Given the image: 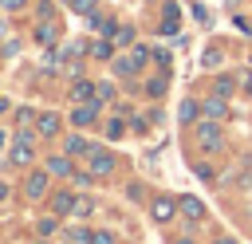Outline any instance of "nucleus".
<instances>
[{"label":"nucleus","mask_w":252,"mask_h":244,"mask_svg":"<svg viewBox=\"0 0 252 244\" xmlns=\"http://www.w3.org/2000/svg\"><path fill=\"white\" fill-rule=\"evenodd\" d=\"M12 165H32V157H35V142H32V130H20L16 134V142H12Z\"/></svg>","instance_id":"obj_2"},{"label":"nucleus","mask_w":252,"mask_h":244,"mask_svg":"<svg viewBox=\"0 0 252 244\" xmlns=\"http://www.w3.org/2000/svg\"><path fill=\"white\" fill-rule=\"evenodd\" d=\"M150 213H154V220H158V224H165V220H173V216L181 213V205H177L173 197H154Z\"/></svg>","instance_id":"obj_6"},{"label":"nucleus","mask_w":252,"mask_h":244,"mask_svg":"<svg viewBox=\"0 0 252 244\" xmlns=\"http://www.w3.org/2000/svg\"><path fill=\"white\" fill-rule=\"evenodd\" d=\"M122 134H126V126H122L118 118H106V138H110V142H118Z\"/></svg>","instance_id":"obj_22"},{"label":"nucleus","mask_w":252,"mask_h":244,"mask_svg":"<svg viewBox=\"0 0 252 244\" xmlns=\"http://www.w3.org/2000/svg\"><path fill=\"white\" fill-rule=\"evenodd\" d=\"M150 55H154L150 47H134L130 55H122V59H114V71H118V75H138V71H142V63H146Z\"/></svg>","instance_id":"obj_3"},{"label":"nucleus","mask_w":252,"mask_h":244,"mask_svg":"<svg viewBox=\"0 0 252 244\" xmlns=\"http://www.w3.org/2000/svg\"><path fill=\"white\" fill-rule=\"evenodd\" d=\"M71 4V12H79V16H91L94 8H98V0H67Z\"/></svg>","instance_id":"obj_20"},{"label":"nucleus","mask_w":252,"mask_h":244,"mask_svg":"<svg viewBox=\"0 0 252 244\" xmlns=\"http://www.w3.org/2000/svg\"><path fill=\"white\" fill-rule=\"evenodd\" d=\"M232 87H236V79H232V75H220V79H217V87H213V91H217V94H224V98H228V94H232Z\"/></svg>","instance_id":"obj_21"},{"label":"nucleus","mask_w":252,"mask_h":244,"mask_svg":"<svg viewBox=\"0 0 252 244\" xmlns=\"http://www.w3.org/2000/svg\"><path fill=\"white\" fill-rule=\"evenodd\" d=\"M75 193H67V189H59V193H51V213L55 216H67V213H75Z\"/></svg>","instance_id":"obj_9"},{"label":"nucleus","mask_w":252,"mask_h":244,"mask_svg":"<svg viewBox=\"0 0 252 244\" xmlns=\"http://www.w3.org/2000/svg\"><path fill=\"white\" fill-rule=\"evenodd\" d=\"M91 244H118V240H114V232L98 228V232H91Z\"/></svg>","instance_id":"obj_26"},{"label":"nucleus","mask_w":252,"mask_h":244,"mask_svg":"<svg viewBox=\"0 0 252 244\" xmlns=\"http://www.w3.org/2000/svg\"><path fill=\"white\" fill-rule=\"evenodd\" d=\"M173 244H193V240H189V236H181V240H173Z\"/></svg>","instance_id":"obj_35"},{"label":"nucleus","mask_w":252,"mask_h":244,"mask_svg":"<svg viewBox=\"0 0 252 244\" xmlns=\"http://www.w3.org/2000/svg\"><path fill=\"white\" fill-rule=\"evenodd\" d=\"M134 35H138V31H134L130 24H118V28H114V43H118V47H126V43H134Z\"/></svg>","instance_id":"obj_18"},{"label":"nucleus","mask_w":252,"mask_h":244,"mask_svg":"<svg viewBox=\"0 0 252 244\" xmlns=\"http://www.w3.org/2000/svg\"><path fill=\"white\" fill-rule=\"evenodd\" d=\"M39 134H43V138H55V134H59V114H51V110L39 114Z\"/></svg>","instance_id":"obj_14"},{"label":"nucleus","mask_w":252,"mask_h":244,"mask_svg":"<svg viewBox=\"0 0 252 244\" xmlns=\"http://www.w3.org/2000/svg\"><path fill=\"white\" fill-rule=\"evenodd\" d=\"M98 102H102V98H94V102H79V106L71 110V126H79V130L94 126V122H98Z\"/></svg>","instance_id":"obj_4"},{"label":"nucleus","mask_w":252,"mask_h":244,"mask_svg":"<svg viewBox=\"0 0 252 244\" xmlns=\"http://www.w3.org/2000/svg\"><path fill=\"white\" fill-rule=\"evenodd\" d=\"M47 173H51V177H75L71 153H51V157H47Z\"/></svg>","instance_id":"obj_8"},{"label":"nucleus","mask_w":252,"mask_h":244,"mask_svg":"<svg viewBox=\"0 0 252 244\" xmlns=\"http://www.w3.org/2000/svg\"><path fill=\"white\" fill-rule=\"evenodd\" d=\"M28 0H0V8H8V12H20Z\"/></svg>","instance_id":"obj_28"},{"label":"nucleus","mask_w":252,"mask_h":244,"mask_svg":"<svg viewBox=\"0 0 252 244\" xmlns=\"http://www.w3.org/2000/svg\"><path fill=\"white\" fill-rule=\"evenodd\" d=\"M177 205H181V216H189V220H205V205H201L197 197H181Z\"/></svg>","instance_id":"obj_12"},{"label":"nucleus","mask_w":252,"mask_h":244,"mask_svg":"<svg viewBox=\"0 0 252 244\" xmlns=\"http://www.w3.org/2000/svg\"><path fill=\"white\" fill-rule=\"evenodd\" d=\"M4 35H8V24H4V20H0V39H4Z\"/></svg>","instance_id":"obj_33"},{"label":"nucleus","mask_w":252,"mask_h":244,"mask_svg":"<svg viewBox=\"0 0 252 244\" xmlns=\"http://www.w3.org/2000/svg\"><path fill=\"white\" fill-rule=\"evenodd\" d=\"M161 12H165V20H161V35H177V8L165 4Z\"/></svg>","instance_id":"obj_15"},{"label":"nucleus","mask_w":252,"mask_h":244,"mask_svg":"<svg viewBox=\"0 0 252 244\" xmlns=\"http://www.w3.org/2000/svg\"><path fill=\"white\" fill-rule=\"evenodd\" d=\"M0 201H8V185L4 181H0Z\"/></svg>","instance_id":"obj_31"},{"label":"nucleus","mask_w":252,"mask_h":244,"mask_svg":"<svg viewBox=\"0 0 252 244\" xmlns=\"http://www.w3.org/2000/svg\"><path fill=\"white\" fill-rule=\"evenodd\" d=\"M240 91H244V94L252 98V75H244V79H240Z\"/></svg>","instance_id":"obj_30"},{"label":"nucleus","mask_w":252,"mask_h":244,"mask_svg":"<svg viewBox=\"0 0 252 244\" xmlns=\"http://www.w3.org/2000/svg\"><path fill=\"white\" fill-rule=\"evenodd\" d=\"M217 244H236V240L232 236H217Z\"/></svg>","instance_id":"obj_32"},{"label":"nucleus","mask_w":252,"mask_h":244,"mask_svg":"<svg viewBox=\"0 0 252 244\" xmlns=\"http://www.w3.org/2000/svg\"><path fill=\"white\" fill-rule=\"evenodd\" d=\"M71 98H75V102H94V98H98V87H94V83H83V79H79V83L71 87Z\"/></svg>","instance_id":"obj_11"},{"label":"nucleus","mask_w":252,"mask_h":244,"mask_svg":"<svg viewBox=\"0 0 252 244\" xmlns=\"http://www.w3.org/2000/svg\"><path fill=\"white\" fill-rule=\"evenodd\" d=\"M91 177H94V173H75V185H79V189H87V185H91Z\"/></svg>","instance_id":"obj_29"},{"label":"nucleus","mask_w":252,"mask_h":244,"mask_svg":"<svg viewBox=\"0 0 252 244\" xmlns=\"http://www.w3.org/2000/svg\"><path fill=\"white\" fill-rule=\"evenodd\" d=\"M201 63H205V67H217V63H220V51H217V47H209V51H205V59H201Z\"/></svg>","instance_id":"obj_27"},{"label":"nucleus","mask_w":252,"mask_h":244,"mask_svg":"<svg viewBox=\"0 0 252 244\" xmlns=\"http://www.w3.org/2000/svg\"><path fill=\"white\" fill-rule=\"evenodd\" d=\"M197 146H201V150H209V153H217V150H220V122H217V118L197 122Z\"/></svg>","instance_id":"obj_1"},{"label":"nucleus","mask_w":252,"mask_h":244,"mask_svg":"<svg viewBox=\"0 0 252 244\" xmlns=\"http://www.w3.org/2000/svg\"><path fill=\"white\" fill-rule=\"evenodd\" d=\"M91 28H94V31H102V35H114V28H118V24H114L110 16H98V12H91Z\"/></svg>","instance_id":"obj_16"},{"label":"nucleus","mask_w":252,"mask_h":244,"mask_svg":"<svg viewBox=\"0 0 252 244\" xmlns=\"http://www.w3.org/2000/svg\"><path fill=\"white\" fill-rule=\"evenodd\" d=\"M4 110H8V98H0V114H4Z\"/></svg>","instance_id":"obj_34"},{"label":"nucleus","mask_w":252,"mask_h":244,"mask_svg":"<svg viewBox=\"0 0 252 244\" xmlns=\"http://www.w3.org/2000/svg\"><path fill=\"white\" fill-rule=\"evenodd\" d=\"M35 39H39V43H51V39H55V24H39Z\"/></svg>","instance_id":"obj_25"},{"label":"nucleus","mask_w":252,"mask_h":244,"mask_svg":"<svg viewBox=\"0 0 252 244\" xmlns=\"http://www.w3.org/2000/svg\"><path fill=\"white\" fill-rule=\"evenodd\" d=\"M87 55H91V59H110L114 47H110L106 39H94V43H87Z\"/></svg>","instance_id":"obj_17"},{"label":"nucleus","mask_w":252,"mask_h":244,"mask_svg":"<svg viewBox=\"0 0 252 244\" xmlns=\"http://www.w3.org/2000/svg\"><path fill=\"white\" fill-rule=\"evenodd\" d=\"M24 193H28V201H39V197H47V169H35V173H28V181H24Z\"/></svg>","instance_id":"obj_7"},{"label":"nucleus","mask_w":252,"mask_h":244,"mask_svg":"<svg viewBox=\"0 0 252 244\" xmlns=\"http://www.w3.org/2000/svg\"><path fill=\"white\" fill-rule=\"evenodd\" d=\"M201 106H205V118H217V122L228 114V106H224V94H217V91H213V94H209Z\"/></svg>","instance_id":"obj_10"},{"label":"nucleus","mask_w":252,"mask_h":244,"mask_svg":"<svg viewBox=\"0 0 252 244\" xmlns=\"http://www.w3.org/2000/svg\"><path fill=\"white\" fill-rule=\"evenodd\" d=\"M87 165H91L94 177H110V173H114V153H106V150H87Z\"/></svg>","instance_id":"obj_5"},{"label":"nucleus","mask_w":252,"mask_h":244,"mask_svg":"<svg viewBox=\"0 0 252 244\" xmlns=\"http://www.w3.org/2000/svg\"><path fill=\"white\" fill-rule=\"evenodd\" d=\"M146 94H150V98H161V94H165V79H150V83H146Z\"/></svg>","instance_id":"obj_23"},{"label":"nucleus","mask_w":252,"mask_h":244,"mask_svg":"<svg viewBox=\"0 0 252 244\" xmlns=\"http://www.w3.org/2000/svg\"><path fill=\"white\" fill-rule=\"evenodd\" d=\"M91 213H94V201L91 197H79L75 201V216H91Z\"/></svg>","instance_id":"obj_24"},{"label":"nucleus","mask_w":252,"mask_h":244,"mask_svg":"<svg viewBox=\"0 0 252 244\" xmlns=\"http://www.w3.org/2000/svg\"><path fill=\"white\" fill-rule=\"evenodd\" d=\"M201 114H205V106H201V102H193V98H185V102H181V122H193V126H197V118H201Z\"/></svg>","instance_id":"obj_13"},{"label":"nucleus","mask_w":252,"mask_h":244,"mask_svg":"<svg viewBox=\"0 0 252 244\" xmlns=\"http://www.w3.org/2000/svg\"><path fill=\"white\" fill-rule=\"evenodd\" d=\"M87 150V142L79 138V134H71V138H63V153H83Z\"/></svg>","instance_id":"obj_19"}]
</instances>
